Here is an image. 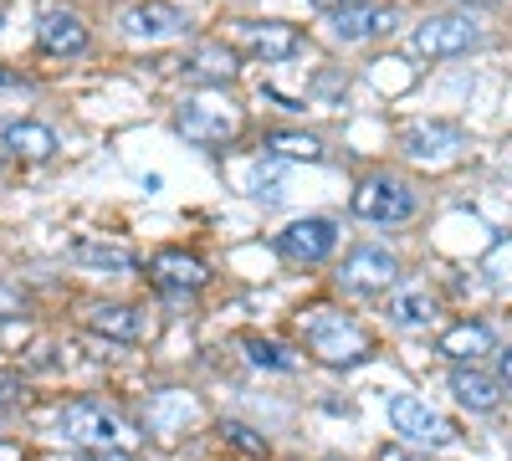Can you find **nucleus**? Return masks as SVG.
I'll list each match as a JSON object with an SVG mask.
<instances>
[{
    "label": "nucleus",
    "mask_w": 512,
    "mask_h": 461,
    "mask_svg": "<svg viewBox=\"0 0 512 461\" xmlns=\"http://www.w3.org/2000/svg\"><path fill=\"white\" fill-rule=\"evenodd\" d=\"M303 339H308V349L323 359V364H333V369H349V364H364L369 354H374V344H369V333L349 318V313H338V308H313V313H303Z\"/></svg>",
    "instance_id": "nucleus-1"
},
{
    "label": "nucleus",
    "mask_w": 512,
    "mask_h": 461,
    "mask_svg": "<svg viewBox=\"0 0 512 461\" xmlns=\"http://www.w3.org/2000/svg\"><path fill=\"white\" fill-rule=\"evenodd\" d=\"M175 129L190 139V144H231L241 134V108L221 93H190L180 108H175Z\"/></svg>",
    "instance_id": "nucleus-2"
},
{
    "label": "nucleus",
    "mask_w": 512,
    "mask_h": 461,
    "mask_svg": "<svg viewBox=\"0 0 512 461\" xmlns=\"http://www.w3.org/2000/svg\"><path fill=\"white\" fill-rule=\"evenodd\" d=\"M57 431H62V441H72L77 451H123L128 441V426L118 421L113 410H103L98 400H72V405H62V415H57Z\"/></svg>",
    "instance_id": "nucleus-3"
},
{
    "label": "nucleus",
    "mask_w": 512,
    "mask_h": 461,
    "mask_svg": "<svg viewBox=\"0 0 512 461\" xmlns=\"http://www.w3.org/2000/svg\"><path fill=\"white\" fill-rule=\"evenodd\" d=\"M354 216L359 221H379V226H390V221H410L415 216V190L405 180H390V175H374L354 190Z\"/></svg>",
    "instance_id": "nucleus-4"
},
{
    "label": "nucleus",
    "mask_w": 512,
    "mask_h": 461,
    "mask_svg": "<svg viewBox=\"0 0 512 461\" xmlns=\"http://www.w3.org/2000/svg\"><path fill=\"white\" fill-rule=\"evenodd\" d=\"M410 41L420 57H461V52L482 47V31L472 26V16H425L410 31Z\"/></svg>",
    "instance_id": "nucleus-5"
},
{
    "label": "nucleus",
    "mask_w": 512,
    "mask_h": 461,
    "mask_svg": "<svg viewBox=\"0 0 512 461\" xmlns=\"http://www.w3.org/2000/svg\"><path fill=\"white\" fill-rule=\"evenodd\" d=\"M390 426L400 436H415V441H431V446H451L456 441V426L446 415H436L420 395H390Z\"/></svg>",
    "instance_id": "nucleus-6"
},
{
    "label": "nucleus",
    "mask_w": 512,
    "mask_h": 461,
    "mask_svg": "<svg viewBox=\"0 0 512 461\" xmlns=\"http://www.w3.org/2000/svg\"><path fill=\"white\" fill-rule=\"evenodd\" d=\"M338 246V226L328 216H308V221H292L287 231H277V251L292 262H323L333 257Z\"/></svg>",
    "instance_id": "nucleus-7"
},
{
    "label": "nucleus",
    "mask_w": 512,
    "mask_h": 461,
    "mask_svg": "<svg viewBox=\"0 0 512 461\" xmlns=\"http://www.w3.org/2000/svg\"><path fill=\"white\" fill-rule=\"evenodd\" d=\"M400 149L415 159V164H446L466 149V134L456 123H410L400 134Z\"/></svg>",
    "instance_id": "nucleus-8"
},
{
    "label": "nucleus",
    "mask_w": 512,
    "mask_h": 461,
    "mask_svg": "<svg viewBox=\"0 0 512 461\" xmlns=\"http://www.w3.org/2000/svg\"><path fill=\"white\" fill-rule=\"evenodd\" d=\"M118 26L128 41H169L185 31V11L169 6V0H144V6H128Z\"/></svg>",
    "instance_id": "nucleus-9"
},
{
    "label": "nucleus",
    "mask_w": 512,
    "mask_h": 461,
    "mask_svg": "<svg viewBox=\"0 0 512 461\" xmlns=\"http://www.w3.org/2000/svg\"><path fill=\"white\" fill-rule=\"evenodd\" d=\"M400 277V262L390 257V251H379V246H359L349 251V262H344V282L354 292H390Z\"/></svg>",
    "instance_id": "nucleus-10"
},
{
    "label": "nucleus",
    "mask_w": 512,
    "mask_h": 461,
    "mask_svg": "<svg viewBox=\"0 0 512 461\" xmlns=\"http://www.w3.org/2000/svg\"><path fill=\"white\" fill-rule=\"evenodd\" d=\"M36 41H41V52H52V57H77V52H88V26H82L77 11H41Z\"/></svg>",
    "instance_id": "nucleus-11"
},
{
    "label": "nucleus",
    "mask_w": 512,
    "mask_h": 461,
    "mask_svg": "<svg viewBox=\"0 0 512 461\" xmlns=\"http://www.w3.org/2000/svg\"><path fill=\"white\" fill-rule=\"evenodd\" d=\"M236 36H241V47L251 57H262V62H282V57H292L297 47H303V36H297L292 26H282V21H241Z\"/></svg>",
    "instance_id": "nucleus-12"
},
{
    "label": "nucleus",
    "mask_w": 512,
    "mask_h": 461,
    "mask_svg": "<svg viewBox=\"0 0 512 461\" xmlns=\"http://www.w3.org/2000/svg\"><path fill=\"white\" fill-rule=\"evenodd\" d=\"M149 282L159 292H200L210 282V272L195 257H185V251H159V257L149 262Z\"/></svg>",
    "instance_id": "nucleus-13"
},
{
    "label": "nucleus",
    "mask_w": 512,
    "mask_h": 461,
    "mask_svg": "<svg viewBox=\"0 0 512 461\" xmlns=\"http://www.w3.org/2000/svg\"><path fill=\"white\" fill-rule=\"evenodd\" d=\"M88 328L103 333V339H118V344H139L149 333V318H144V308H128V303H98V308H88Z\"/></svg>",
    "instance_id": "nucleus-14"
},
{
    "label": "nucleus",
    "mask_w": 512,
    "mask_h": 461,
    "mask_svg": "<svg viewBox=\"0 0 512 461\" xmlns=\"http://www.w3.org/2000/svg\"><path fill=\"white\" fill-rule=\"evenodd\" d=\"M400 26V11L395 6H354V11H338L333 16V36L338 41H369V36H384Z\"/></svg>",
    "instance_id": "nucleus-15"
},
{
    "label": "nucleus",
    "mask_w": 512,
    "mask_h": 461,
    "mask_svg": "<svg viewBox=\"0 0 512 461\" xmlns=\"http://www.w3.org/2000/svg\"><path fill=\"white\" fill-rule=\"evenodd\" d=\"M144 421H149V431H154V436L175 441V436L195 421V400H190V395H180V390H159V395L149 400V410H144Z\"/></svg>",
    "instance_id": "nucleus-16"
},
{
    "label": "nucleus",
    "mask_w": 512,
    "mask_h": 461,
    "mask_svg": "<svg viewBox=\"0 0 512 461\" xmlns=\"http://www.w3.org/2000/svg\"><path fill=\"white\" fill-rule=\"evenodd\" d=\"M436 349H441L446 359H456V364H466V359L477 364L482 354L497 349V339H492V328H487V323H472V318H466V323H451V328L441 333Z\"/></svg>",
    "instance_id": "nucleus-17"
},
{
    "label": "nucleus",
    "mask_w": 512,
    "mask_h": 461,
    "mask_svg": "<svg viewBox=\"0 0 512 461\" xmlns=\"http://www.w3.org/2000/svg\"><path fill=\"white\" fill-rule=\"evenodd\" d=\"M451 395H456L466 410H497V405H502V380L482 374L477 364H472V369L456 364V369H451Z\"/></svg>",
    "instance_id": "nucleus-18"
},
{
    "label": "nucleus",
    "mask_w": 512,
    "mask_h": 461,
    "mask_svg": "<svg viewBox=\"0 0 512 461\" xmlns=\"http://www.w3.org/2000/svg\"><path fill=\"white\" fill-rule=\"evenodd\" d=\"M72 262L93 267V272H134V251H128V246H113V241L77 236V241H72Z\"/></svg>",
    "instance_id": "nucleus-19"
},
{
    "label": "nucleus",
    "mask_w": 512,
    "mask_h": 461,
    "mask_svg": "<svg viewBox=\"0 0 512 461\" xmlns=\"http://www.w3.org/2000/svg\"><path fill=\"white\" fill-rule=\"evenodd\" d=\"M6 149L16 159H52L57 154V134L47 129V123H31V118H16L6 129Z\"/></svg>",
    "instance_id": "nucleus-20"
},
{
    "label": "nucleus",
    "mask_w": 512,
    "mask_h": 461,
    "mask_svg": "<svg viewBox=\"0 0 512 461\" xmlns=\"http://www.w3.org/2000/svg\"><path fill=\"white\" fill-rule=\"evenodd\" d=\"M390 318H395L400 328H431V323L441 318V308H436L431 292L405 287V292H395V298H390Z\"/></svg>",
    "instance_id": "nucleus-21"
},
{
    "label": "nucleus",
    "mask_w": 512,
    "mask_h": 461,
    "mask_svg": "<svg viewBox=\"0 0 512 461\" xmlns=\"http://www.w3.org/2000/svg\"><path fill=\"white\" fill-rule=\"evenodd\" d=\"M185 72L210 77V82H231V77H236V52L221 47V41H210V47H195V52L185 57Z\"/></svg>",
    "instance_id": "nucleus-22"
},
{
    "label": "nucleus",
    "mask_w": 512,
    "mask_h": 461,
    "mask_svg": "<svg viewBox=\"0 0 512 461\" xmlns=\"http://www.w3.org/2000/svg\"><path fill=\"white\" fill-rule=\"evenodd\" d=\"M267 149H272V154H282V159H308V164H318V159H323V144H318L313 134H272V139H267Z\"/></svg>",
    "instance_id": "nucleus-23"
},
{
    "label": "nucleus",
    "mask_w": 512,
    "mask_h": 461,
    "mask_svg": "<svg viewBox=\"0 0 512 461\" xmlns=\"http://www.w3.org/2000/svg\"><path fill=\"white\" fill-rule=\"evenodd\" d=\"M241 344H246L251 364H262V369H292L287 349H277V344H267V339H241Z\"/></svg>",
    "instance_id": "nucleus-24"
},
{
    "label": "nucleus",
    "mask_w": 512,
    "mask_h": 461,
    "mask_svg": "<svg viewBox=\"0 0 512 461\" xmlns=\"http://www.w3.org/2000/svg\"><path fill=\"white\" fill-rule=\"evenodd\" d=\"M221 436H226L236 451H246V456H267V441L256 436L251 426H241V421H226V426H221Z\"/></svg>",
    "instance_id": "nucleus-25"
},
{
    "label": "nucleus",
    "mask_w": 512,
    "mask_h": 461,
    "mask_svg": "<svg viewBox=\"0 0 512 461\" xmlns=\"http://www.w3.org/2000/svg\"><path fill=\"white\" fill-rule=\"evenodd\" d=\"M487 272H492V282H497L502 292H512V241L492 251V262H487Z\"/></svg>",
    "instance_id": "nucleus-26"
},
{
    "label": "nucleus",
    "mask_w": 512,
    "mask_h": 461,
    "mask_svg": "<svg viewBox=\"0 0 512 461\" xmlns=\"http://www.w3.org/2000/svg\"><path fill=\"white\" fill-rule=\"evenodd\" d=\"M0 318H26V298H21V287H6V282H0Z\"/></svg>",
    "instance_id": "nucleus-27"
},
{
    "label": "nucleus",
    "mask_w": 512,
    "mask_h": 461,
    "mask_svg": "<svg viewBox=\"0 0 512 461\" xmlns=\"http://www.w3.org/2000/svg\"><path fill=\"white\" fill-rule=\"evenodd\" d=\"M318 11H328V16H338V11H354V6H369V0H313Z\"/></svg>",
    "instance_id": "nucleus-28"
},
{
    "label": "nucleus",
    "mask_w": 512,
    "mask_h": 461,
    "mask_svg": "<svg viewBox=\"0 0 512 461\" xmlns=\"http://www.w3.org/2000/svg\"><path fill=\"white\" fill-rule=\"evenodd\" d=\"M77 461H128L123 451H77Z\"/></svg>",
    "instance_id": "nucleus-29"
},
{
    "label": "nucleus",
    "mask_w": 512,
    "mask_h": 461,
    "mask_svg": "<svg viewBox=\"0 0 512 461\" xmlns=\"http://www.w3.org/2000/svg\"><path fill=\"white\" fill-rule=\"evenodd\" d=\"M379 461H415V456H410L405 446H384V451H379Z\"/></svg>",
    "instance_id": "nucleus-30"
},
{
    "label": "nucleus",
    "mask_w": 512,
    "mask_h": 461,
    "mask_svg": "<svg viewBox=\"0 0 512 461\" xmlns=\"http://www.w3.org/2000/svg\"><path fill=\"white\" fill-rule=\"evenodd\" d=\"M456 6H466V11H492V6H502V0H456Z\"/></svg>",
    "instance_id": "nucleus-31"
},
{
    "label": "nucleus",
    "mask_w": 512,
    "mask_h": 461,
    "mask_svg": "<svg viewBox=\"0 0 512 461\" xmlns=\"http://www.w3.org/2000/svg\"><path fill=\"white\" fill-rule=\"evenodd\" d=\"M502 385H512V349L502 354Z\"/></svg>",
    "instance_id": "nucleus-32"
},
{
    "label": "nucleus",
    "mask_w": 512,
    "mask_h": 461,
    "mask_svg": "<svg viewBox=\"0 0 512 461\" xmlns=\"http://www.w3.org/2000/svg\"><path fill=\"white\" fill-rule=\"evenodd\" d=\"M6 390H16V380H0V405H6V400H11Z\"/></svg>",
    "instance_id": "nucleus-33"
},
{
    "label": "nucleus",
    "mask_w": 512,
    "mask_h": 461,
    "mask_svg": "<svg viewBox=\"0 0 512 461\" xmlns=\"http://www.w3.org/2000/svg\"><path fill=\"white\" fill-rule=\"evenodd\" d=\"M328 461H344V456H328Z\"/></svg>",
    "instance_id": "nucleus-34"
}]
</instances>
